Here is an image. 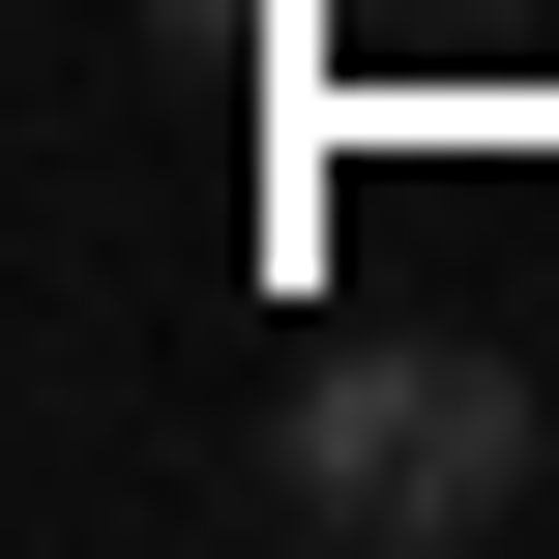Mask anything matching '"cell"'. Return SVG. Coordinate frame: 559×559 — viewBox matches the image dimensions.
Here are the masks:
<instances>
[{"label": "cell", "instance_id": "1", "mask_svg": "<svg viewBox=\"0 0 559 559\" xmlns=\"http://www.w3.org/2000/svg\"><path fill=\"white\" fill-rule=\"evenodd\" d=\"M531 354H472V324H383V354H295L265 383V501L295 531H501L531 501Z\"/></svg>", "mask_w": 559, "mask_h": 559}]
</instances>
